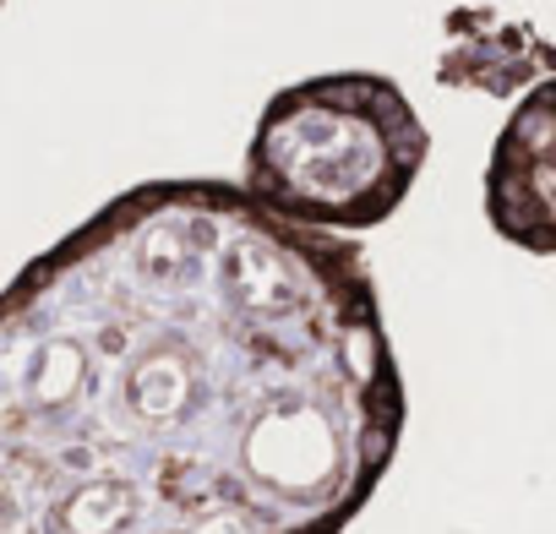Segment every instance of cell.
<instances>
[{"label":"cell","mask_w":556,"mask_h":534,"mask_svg":"<svg viewBox=\"0 0 556 534\" xmlns=\"http://www.w3.org/2000/svg\"><path fill=\"white\" fill-rule=\"evenodd\" d=\"M371 262L142 180L0 290V534H344L404 442Z\"/></svg>","instance_id":"1"},{"label":"cell","mask_w":556,"mask_h":534,"mask_svg":"<svg viewBox=\"0 0 556 534\" xmlns=\"http://www.w3.org/2000/svg\"><path fill=\"white\" fill-rule=\"evenodd\" d=\"M426 158L431 131L393 77L323 72L267 99L235 186L285 224L366 234L404 207Z\"/></svg>","instance_id":"2"},{"label":"cell","mask_w":556,"mask_h":534,"mask_svg":"<svg viewBox=\"0 0 556 534\" xmlns=\"http://www.w3.org/2000/svg\"><path fill=\"white\" fill-rule=\"evenodd\" d=\"M485 218L507 245L556 256V77L502 120L485 158Z\"/></svg>","instance_id":"3"},{"label":"cell","mask_w":556,"mask_h":534,"mask_svg":"<svg viewBox=\"0 0 556 534\" xmlns=\"http://www.w3.org/2000/svg\"><path fill=\"white\" fill-rule=\"evenodd\" d=\"M556 77V44H545L529 23L502 17V12H453L447 17V50L437 66L442 88H480V93H529L534 82Z\"/></svg>","instance_id":"4"},{"label":"cell","mask_w":556,"mask_h":534,"mask_svg":"<svg viewBox=\"0 0 556 534\" xmlns=\"http://www.w3.org/2000/svg\"><path fill=\"white\" fill-rule=\"evenodd\" d=\"M0 7H7V0H0Z\"/></svg>","instance_id":"5"}]
</instances>
